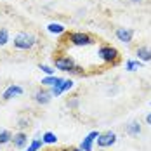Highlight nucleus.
Masks as SVG:
<instances>
[{"instance_id": "f257e3e1", "label": "nucleus", "mask_w": 151, "mask_h": 151, "mask_svg": "<svg viewBox=\"0 0 151 151\" xmlns=\"http://www.w3.org/2000/svg\"><path fill=\"white\" fill-rule=\"evenodd\" d=\"M12 45L16 50H33L35 47L38 45V37L31 31H19L16 33L12 38Z\"/></svg>"}, {"instance_id": "f03ea898", "label": "nucleus", "mask_w": 151, "mask_h": 151, "mask_svg": "<svg viewBox=\"0 0 151 151\" xmlns=\"http://www.w3.org/2000/svg\"><path fill=\"white\" fill-rule=\"evenodd\" d=\"M52 63H54V68L63 73H70V75H82L83 73L82 66H78L76 61L70 56H58V58H54Z\"/></svg>"}, {"instance_id": "7ed1b4c3", "label": "nucleus", "mask_w": 151, "mask_h": 151, "mask_svg": "<svg viewBox=\"0 0 151 151\" xmlns=\"http://www.w3.org/2000/svg\"><path fill=\"white\" fill-rule=\"evenodd\" d=\"M68 42L73 47H91L96 44V38L85 31H71L68 33Z\"/></svg>"}, {"instance_id": "20e7f679", "label": "nucleus", "mask_w": 151, "mask_h": 151, "mask_svg": "<svg viewBox=\"0 0 151 151\" xmlns=\"http://www.w3.org/2000/svg\"><path fill=\"white\" fill-rule=\"evenodd\" d=\"M97 56L104 64H116L120 61V52L113 45H101L97 49Z\"/></svg>"}, {"instance_id": "39448f33", "label": "nucleus", "mask_w": 151, "mask_h": 151, "mask_svg": "<svg viewBox=\"0 0 151 151\" xmlns=\"http://www.w3.org/2000/svg\"><path fill=\"white\" fill-rule=\"evenodd\" d=\"M116 141H118V137H116V134H115L113 130H106V132H99V136L96 139V144H97V148L106 150V148L115 146Z\"/></svg>"}, {"instance_id": "423d86ee", "label": "nucleus", "mask_w": 151, "mask_h": 151, "mask_svg": "<svg viewBox=\"0 0 151 151\" xmlns=\"http://www.w3.org/2000/svg\"><path fill=\"white\" fill-rule=\"evenodd\" d=\"M52 101V94L47 87H38L37 91L33 92V103L38 106H47Z\"/></svg>"}, {"instance_id": "0eeeda50", "label": "nucleus", "mask_w": 151, "mask_h": 151, "mask_svg": "<svg viewBox=\"0 0 151 151\" xmlns=\"http://www.w3.org/2000/svg\"><path fill=\"white\" fill-rule=\"evenodd\" d=\"M73 87H75V82H73L71 78H64L61 83L54 85V87H50L49 91H50V94H52V97H59V96H63L64 92H70Z\"/></svg>"}, {"instance_id": "6e6552de", "label": "nucleus", "mask_w": 151, "mask_h": 151, "mask_svg": "<svg viewBox=\"0 0 151 151\" xmlns=\"http://www.w3.org/2000/svg\"><path fill=\"white\" fill-rule=\"evenodd\" d=\"M24 94V89L21 87V85H9V87H5V91L2 92V101H11V99H14V97H19V96H23Z\"/></svg>"}, {"instance_id": "1a4fd4ad", "label": "nucleus", "mask_w": 151, "mask_h": 151, "mask_svg": "<svg viewBox=\"0 0 151 151\" xmlns=\"http://www.w3.org/2000/svg\"><path fill=\"white\" fill-rule=\"evenodd\" d=\"M97 136H99V132H97V130H91L87 136L80 141V146H78V148H80V150H83V151H94V144H96Z\"/></svg>"}, {"instance_id": "9d476101", "label": "nucleus", "mask_w": 151, "mask_h": 151, "mask_svg": "<svg viewBox=\"0 0 151 151\" xmlns=\"http://www.w3.org/2000/svg\"><path fill=\"white\" fill-rule=\"evenodd\" d=\"M115 37H116L118 42L129 45V44L134 40V30H132V28H116V30H115Z\"/></svg>"}, {"instance_id": "9b49d317", "label": "nucleus", "mask_w": 151, "mask_h": 151, "mask_svg": "<svg viewBox=\"0 0 151 151\" xmlns=\"http://www.w3.org/2000/svg\"><path fill=\"white\" fill-rule=\"evenodd\" d=\"M11 142L14 144V148H17V150H24L30 144V139H28V134L24 130H19V132L12 134V141Z\"/></svg>"}, {"instance_id": "f8f14e48", "label": "nucleus", "mask_w": 151, "mask_h": 151, "mask_svg": "<svg viewBox=\"0 0 151 151\" xmlns=\"http://www.w3.org/2000/svg\"><path fill=\"white\" fill-rule=\"evenodd\" d=\"M47 33H50V35H56V37H59V35H64L66 33V26L63 24V23H56V21H52V23H49L45 26Z\"/></svg>"}, {"instance_id": "ddd939ff", "label": "nucleus", "mask_w": 151, "mask_h": 151, "mask_svg": "<svg viewBox=\"0 0 151 151\" xmlns=\"http://www.w3.org/2000/svg\"><path fill=\"white\" fill-rule=\"evenodd\" d=\"M136 56H137V59L141 61V63H150L151 61V47H148V45L137 47Z\"/></svg>"}, {"instance_id": "4468645a", "label": "nucleus", "mask_w": 151, "mask_h": 151, "mask_svg": "<svg viewBox=\"0 0 151 151\" xmlns=\"http://www.w3.org/2000/svg\"><path fill=\"white\" fill-rule=\"evenodd\" d=\"M64 78L63 76H58V75H45L44 78H42V87H47V89H50V87H54V85H58V83H61Z\"/></svg>"}, {"instance_id": "2eb2a0df", "label": "nucleus", "mask_w": 151, "mask_h": 151, "mask_svg": "<svg viewBox=\"0 0 151 151\" xmlns=\"http://www.w3.org/2000/svg\"><path fill=\"white\" fill-rule=\"evenodd\" d=\"M125 132L129 134L130 137H137V136H141V132H142V127H141V123L137 120H132L127 127H125Z\"/></svg>"}, {"instance_id": "dca6fc26", "label": "nucleus", "mask_w": 151, "mask_h": 151, "mask_svg": "<svg viewBox=\"0 0 151 151\" xmlns=\"http://www.w3.org/2000/svg\"><path fill=\"white\" fill-rule=\"evenodd\" d=\"M12 141V132L9 130V129H4V127H0V146H5V144H9Z\"/></svg>"}, {"instance_id": "f3484780", "label": "nucleus", "mask_w": 151, "mask_h": 151, "mask_svg": "<svg viewBox=\"0 0 151 151\" xmlns=\"http://www.w3.org/2000/svg\"><path fill=\"white\" fill-rule=\"evenodd\" d=\"M58 136L54 134V132H44L42 134V142L44 144H49V146H54V144H58Z\"/></svg>"}, {"instance_id": "a211bd4d", "label": "nucleus", "mask_w": 151, "mask_h": 151, "mask_svg": "<svg viewBox=\"0 0 151 151\" xmlns=\"http://www.w3.org/2000/svg\"><path fill=\"white\" fill-rule=\"evenodd\" d=\"M142 68V63L139 59H129L125 63V70L127 71H137V70H141Z\"/></svg>"}, {"instance_id": "6ab92c4d", "label": "nucleus", "mask_w": 151, "mask_h": 151, "mask_svg": "<svg viewBox=\"0 0 151 151\" xmlns=\"http://www.w3.org/2000/svg\"><path fill=\"white\" fill-rule=\"evenodd\" d=\"M42 146H44L42 139H31L30 144L24 148V151H40V150H42Z\"/></svg>"}, {"instance_id": "aec40b11", "label": "nucleus", "mask_w": 151, "mask_h": 151, "mask_svg": "<svg viewBox=\"0 0 151 151\" xmlns=\"http://www.w3.org/2000/svg\"><path fill=\"white\" fill-rule=\"evenodd\" d=\"M11 42V33L7 28H0V47H5Z\"/></svg>"}, {"instance_id": "412c9836", "label": "nucleus", "mask_w": 151, "mask_h": 151, "mask_svg": "<svg viewBox=\"0 0 151 151\" xmlns=\"http://www.w3.org/2000/svg\"><path fill=\"white\" fill-rule=\"evenodd\" d=\"M38 70L44 73V75H56V71H54V68L52 66H49V64H38Z\"/></svg>"}, {"instance_id": "4be33fe9", "label": "nucleus", "mask_w": 151, "mask_h": 151, "mask_svg": "<svg viewBox=\"0 0 151 151\" xmlns=\"http://www.w3.org/2000/svg\"><path fill=\"white\" fill-rule=\"evenodd\" d=\"M66 104H68V108H70V109H76V108H78V104H80V99H78V97H73V99H70Z\"/></svg>"}, {"instance_id": "5701e85b", "label": "nucleus", "mask_w": 151, "mask_h": 151, "mask_svg": "<svg viewBox=\"0 0 151 151\" xmlns=\"http://www.w3.org/2000/svg\"><path fill=\"white\" fill-rule=\"evenodd\" d=\"M28 125H30V120H28V118H19V122H17V127H19L21 130H24Z\"/></svg>"}, {"instance_id": "b1692460", "label": "nucleus", "mask_w": 151, "mask_h": 151, "mask_svg": "<svg viewBox=\"0 0 151 151\" xmlns=\"http://www.w3.org/2000/svg\"><path fill=\"white\" fill-rule=\"evenodd\" d=\"M146 123H148V125L151 127V111L148 113V115H146Z\"/></svg>"}, {"instance_id": "393cba45", "label": "nucleus", "mask_w": 151, "mask_h": 151, "mask_svg": "<svg viewBox=\"0 0 151 151\" xmlns=\"http://www.w3.org/2000/svg\"><path fill=\"white\" fill-rule=\"evenodd\" d=\"M129 2H132V4H139V2H142V0H129Z\"/></svg>"}, {"instance_id": "a878e982", "label": "nucleus", "mask_w": 151, "mask_h": 151, "mask_svg": "<svg viewBox=\"0 0 151 151\" xmlns=\"http://www.w3.org/2000/svg\"><path fill=\"white\" fill-rule=\"evenodd\" d=\"M71 151H83V150H80V148H73Z\"/></svg>"}]
</instances>
